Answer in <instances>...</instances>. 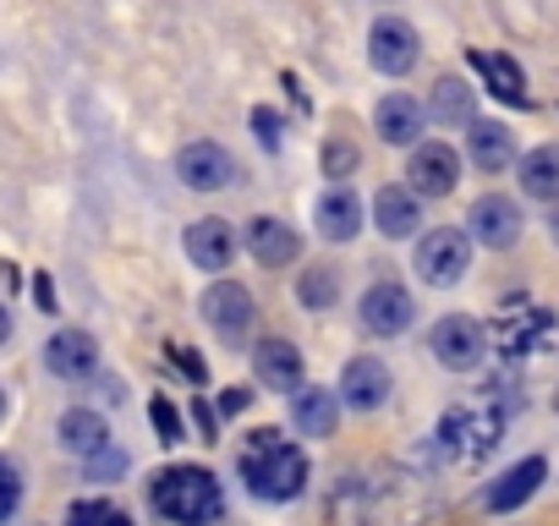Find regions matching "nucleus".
<instances>
[{
  "label": "nucleus",
  "mask_w": 559,
  "mask_h": 526,
  "mask_svg": "<svg viewBox=\"0 0 559 526\" xmlns=\"http://www.w3.org/2000/svg\"><path fill=\"white\" fill-rule=\"evenodd\" d=\"M252 132L274 148V143H280V116H274V110H252Z\"/></svg>",
  "instance_id": "nucleus-33"
},
{
  "label": "nucleus",
  "mask_w": 559,
  "mask_h": 526,
  "mask_svg": "<svg viewBox=\"0 0 559 526\" xmlns=\"http://www.w3.org/2000/svg\"><path fill=\"white\" fill-rule=\"evenodd\" d=\"M12 340V313H7V302H0V346Z\"/></svg>",
  "instance_id": "nucleus-38"
},
{
  "label": "nucleus",
  "mask_w": 559,
  "mask_h": 526,
  "mask_svg": "<svg viewBox=\"0 0 559 526\" xmlns=\"http://www.w3.org/2000/svg\"><path fill=\"white\" fill-rule=\"evenodd\" d=\"M428 351H433V362H439V368H450V373H472V368L483 362V351H488V335H483V324H477V319L450 313V319H439V324H433Z\"/></svg>",
  "instance_id": "nucleus-6"
},
{
  "label": "nucleus",
  "mask_w": 559,
  "mask_h": 526,
  "mask_svg": "<svg viewBox=\"0 0 559 526\" xmlns=\"http://www.w3.org/2000/svg\"><path fill=\"white\" fill-rule=\"evenodd\" d=\"M335 297H341L335 270H330V263H308L302 280H297V302H302V308H313V313H324V308H335Z\"/></svg>",
  "instance_id": "nucleus-28"
},
{
  "label": "nucleus",
  "mask_w": 559,
  "mask_h": 526,
  "mask_svg": "<svg viewBox=\"0 0 559 526\" xmlns=\"http://www.w3.org/2000/svg\"><path fill=\"white\" fill-rule=\"evenodd\" d=\"M412 263H417V280L433 286V291L461 286L466 280V263H472V241L461 230H433V236L417 241V258Z\"/></svg>",
  "instance_id": "nucleus-5"
},
{
  "label": "nucleus",
  "mask_w": 559,
  "mask_h": 526,
  "mask_svg": "<svg viewBox=\"0 0 559 526\" xmlns=\"http://www.w3.org/2000/svg\"><path fill=\"white\" fill-rule=\"evenodd\" d=\"M417 28L412 23H401V17H379L373 23V34H368V61L384 72V77H406L412 67H417Z\"/></svg>",
  "instance_id": "nucleus-8"
},
{
  "label": "nucleus",
  "mask_w": 559,
  "mask_h": 526,
  "mask_svg": "<svg viewBox=\"0 0 559 526\" xmlns=\"http://www.w3.org/2000/svg\"><path fill=\"white\" fill-rule=\"evenodd\" d=\"M203 319L219 330V335H247L252 330V297H247V286H236V280H219V286H209V297H203Z\"/></svg>",
  "instance_id": "nucleus-16"
},
{
  "label": "nucleus",
  "mask_w": 559,
  "mask_h": 526,
  "mask_svg": "<svg viewBox=\"0 0 559 526\" xmlns=\"http://www.w3.org/2000/svg\"><path fill=\"white\" fill-rule=\"evenodd\" d=\"M319 236L324 241H352L357 230H362V203H357V192L352 187H330L324 198H319Z\"/></svg>",
  "instance_id": "nucleus-21"
},
{
  "label": "nucleus",
  "mask_w": 559,
  "mask_h": 526,
  "mask_svg": "<svg viewBox=\"0 0 559 526\" xmlns=\"http://www.w3.org/2000/svg\"><path fill=\"white\" fill-rule=\"evenodd\" d=\"M472 236L483 241V247H515V236H521V208L510 203V198H499V192H488V198H477L472 203Z\"/></svg>",
  "instance_id": "nucleus-14"
},
{
  "label": "nucleus",
  "mask_w": 559,
  "mask_h": 526,
  "mask_svg": "<svg viewBox=\"0 0 559 526\" xmlns=\"http://www.w3.org/2000/svg\"><path fill=\"white\" fill-rule=\"evenodd\" d=\"M521 192L526 198H543V203L559 198V148H532L521 159Z\"/></svg>",
  "instance_id": "nucleus-26"
},
{
  "label": "nucleus",
  "mask_w": 559,
  "mask_h": 526,
  "mask_svg": "<svg viewBox=\"0 0 559 526\" xmlns=\"http://www.w3.org/2000/svg\"><path fill=\"white\" fill-rule=\"evenodd\" d=\"M483 335H493V346L504 357H532V351H543L554 340V308L526 302V297H510L493 313V330H483Z\"/></svg>",
  "instance_id": "nucleus-4"
},
{
  "label": "nucleus",
  "mask_w": 559,
  "mask_h": 526,
  "mask_svg": "<svg viewBox=\"0 0 559 526\" xmlns=\"http://www.w3.org/2000/svg\"><path fill=\"white\" fill-rule=\"evenodd\" d=\"M428 110H433V121H444V127H455V121H472V88H466L461 77H439V83H433V99H428Z\"/></svg>",
  "instance_id": "nucleus-27"
},
{
  "label": "nucleus",
  "mask_w": 559,
  "mask_h": 526,
  "mask_svg": "<svg viewBox=\"0 0 559 526\" xmlns=\"http://www.w3.org/2000/svg\"><path fill=\"white\" fill-rule=\"evenodd\" d=\"M148 422H154V433H159L165 444H181V411H176L165 395H154V401H148Z\"/></svg>",
  "instance_id": "nucleus-31"
},
{
  "label": "nucleus",
  "mask_w": 559,
  "mask_h": 526,
  "mask_svg": "<svg viewBox=\"0 0 559 526\" xmlns=\"http://www.w3.org/2000/svg\"><path fill=\"white\" fill-rule=\"evenodd\" d=\"M236 471H241L247 493L263 499V504H292V499L308 488V455H302L292 439H280L274 428H258V433L247 439Z\"/></svg>",
  "instance_id": "nucleus-1"
},
{
  "label": "nucleus",
  "mask_w": 559,
  "mask_h": 526,
  "mask_svg": "<svg viewBox=\"0 0 559 526\" xmlns=\"http://www.w3.org/2000/svg\"><path fill=\"white\" fill-rule=\"evenodd\" d=\"M466 154H472L477 170H504V165L515 159V138H510V127H499V121H472Z\"/></svg>",
  "instance_id": "nucleus-24"
},
{
  "label": "nucleus",
  "mask_w": 559,
  "mask_h": 526,
  "mask_svg": "<svg viewBox=\"0 0 559 526\" xmlns=\"http://www.w3.org/2000/svg\"><path fill=\"white\" fill-rule=\"evenodd\" d=\"M406 176H412V192L417 198H450L455 181H461V159H455L450 143H417Z\"/></svg>",
  "instance_id": "nucleus-9"
},
{
  "label": "nucleus",
  "mask_w": 559,
  "mask_h": 526,
  "mask_svg": "<svg viewBox=\"0 0 559 526\" xmlns=\"http://www.w3.org/2000/svg\"><path fill=\"white\" fill-rule=\"evenodd\" d=\"M417 219H423V208H417V192H412V187H379V198H373V225H379V236L401 241V236L417 230Z\"/></svg>",
  "instance_id": "nucleus-22"
},
{
  "label": "nucleus",
  "mask_w": 559,
  "mask_h": 526,
  "mask_svg": "<svg viewBox=\"0 0 559 526\" xmlns=\"http://www.w3.org/2000/svg\"><path fill=\"white\" fill-rule=\"evenodd\" d=\"M0 417H7V390H0Z\"/></svg>",
  "instance_id": "nucleus-40"
},
{
  "label": "nucleus",
  "mask_w": 559,
  "mask_h": 526,
  "mask_svg": "<svg viewBox=\"0 0 559 526\" xmlns=\"http://www.w3.org/2000/svg\"><path fill=\"white\" fill-rule=\"evenodd\" d=\"M357 313H362V330H368V335H379V340H390V335H406V330H412V319H417V308H412V291H406V286H395V280H379V286H368Z\"/></svg>",
  "instance_id": "nucleus-7"
},
{
  "label": "nucleus",
  "mask_w": 559,
  "mask_h": 526,
  "mask_svg": "<svg viewBox=\"0 0 559 526\" xmlns=\"http://www.w3.org/2000/svg\"><path fill=\"white\" fill-rule=\"evenodd\" d=\"M390 368L379 362V357H352L346 368H341V395L335 401H346L352 411H379L384 401H390Z\"/></svg>",
  "instance_id": "nucleus-11"
},
{
  "label": "nucleus",
  "mask_w": 559,
  "mask_h": 526,
  "mask_svg": "<svg viewBox=\"0 0 559 526\" xmlns=\"http://www.w3.org/2000/svg\"><path fill=\"white\" fill-rule=\"evenodd\" d=\"M192 411H198V428H203V433H209V439H214V428H219V411H214V406H209V401H198V406H192Z\"/></svg>",
  "instance_id": "nucleus-36"
},
{
  "label": "nucleus",
  "mask_w": 559,
  "mask_h": 526,
  "mask_svg": "<svg viewBox=\"0 0 559 526\" xmlns=\"http://www.w3.org/2000/svg\"><path fill=\"white\" fill-rule=\"evenodd\" d=\"M56 433H61V450H67V455H83V461H99V455L110 450V428H105V417L88 411V406L61 411Z\"/></svg>",
  "instance_id": "nucleus-17"
},
{
  "label": "nucleus",
  "mask_w": 559,
  "mask_h": 526,
  "mask_svg": "<svg viewBox=\"0 0 559 526\" xmlns=\"http://www.w3.org/2000/svg\"><path fill=\"white\" fill-rule=\"evenodd\" d=\"M554 411H559V390H554Z\"/></svg>",
  "instance_id": "nucleus-41"
},
{
  "label": "nucleus",
  "mask_w": 559,
  "mask_h": 526,
  "mask_svg": "<svg viewBox=\"0 0 559 526\" xmlns=\"http://www.w3.org/2000/svg\"><path fill=\"white\" fill-rule=\"evenodd\" d=\"M499 439H504V406L493 401V390L477 395V401L450 406L444 422H439V450L455 466H483L499 450Z\"/></svg>",
  "instance_id": "nucleus-2"
},
{
  "label": "nucleus",
  "mask_w": 559,
  "mask_h": 526,
  "mask_svg": "<svg viewBox=\"0 0 559 526\" xmlns=\"http://www.w3.org/2000/svg\"><path fill=\"white\" fill-rule=\"evenodd\" d=\"M472 67L488 77V94H499L504 105H526V77L510 56H488V50H472Z\"/></svg>",
  "instance_id": "nucleus-25"
},
{
  "label": "nucleus",
  "mask_w": 559,
  "mask_h": 526,
  "mask_svg": "<svg viewBox=\"0 0 559 526\" xmlns=\"http://www.w3.org/2000/svg\"><path fill=\"white\" fill-rule=\"evenodd\" d=\"M543 482H548V461H543V455H526V461H515L499 482H488V488H483V510H493V515L521 510Z\"/></svg>",
  "instance_id": "nucleus-12"
},
{
  "label": "nucleus",
  "mask_w": 559,
  "mask_h": 526,
  "mask_svg": "<svg viewBox=\"0 0 559 526\" xmlns=\"http://www.w3.org/2000/svg\"><path fill=\"white\" fill-rule=\"evenodd\" d=\"M548 230H554V241H559V214H554V219H548Z\"/></svg>",
  "instance_id": "nucleus-39"
},
{
  "label": "nucleus",
  "mask_w": 559,
  "mask_h": 526,
  "mask_svg": "<svg viewBox=\"0 0 559 526\" xmlns=\"http://www.w3.org/2000/svg\"><path fill=\"white\" fill-rule=\"evenodd\" d=\"M373 127H379L384 143H417V132H423V105L406 99V94H390V99H379Z\"/></svg>",
  "instance_id": "nucleus-23"
},
{
  "label": "nucleus",
  "mask_w": 559,
  "mask_h": 526,
  "mask_svg": "<svg viewBox=\"0 0 559 526\" xmlns=\"http://www.w3.org/2000/svg\"><path fill=\"white\" fill-rule=\"evenodd\" d=\"M34 297H39V313H61V308H56V286H50L45 275L34 280Z\"/></svg>",
  "instance_id": "nucleus-35"
},
{
  "label": "nucleus",
  "mask_w": 559,
  "mask_h": 526,
  "mask_svg": "<svg viewBox=\"0 0 559 526\" xmlns=\"http://www.w3.org/2000/svg\"><path fill=\"white\" fill-rule=\"evenodd\" d=\"M352 170H357V143H352V138H330V143H324V176L341 181V176H352Z\"/></svg>",
  "instance_id": "nucleus-30"
},
{
  "label": "nucleus",
  "mask_w": 559,
  "mask_h": 526,
  "mask_svg": "<svg viewBox=\"0 0 559 526\" xmlns=\"http://www.w3.org/2000/svg\"><path fill=\"white\" fill-rule=\"evenodd\" d=\"M187 258L198 263V270L219 275L230 270V258H236V230L225 219H192L187 225Z\"/></svg>",
  "instance_id": "nucleus-15"
},
{
  "label": "nucleus",
  "mask_w": 559,
  "mask_h": 526,
  "mask_svg": "<svg viewBox=\"0 0 559 526\" xmlns=\"http://www.w3.org/2000/svg\"><path fill=\"white\" fill-rule=\"evenodd\" d=\"M252 368L269 390H297L302 384V351L292 340H258L252 346Z\"/></svg>",
  "instance_id": "nucleus-20"
},
{
  "label": "nucleus",
  "mask_w": 559,
  "mask_h": 526,
  "mask_svg": "<svg viewBox=\"0 0 559 526\" xmlns=\"http://www.w3.org/2000/svg\"><path fill=\"white\" fill-rule=\"evenodd\" d=\"M45 368H50L56 379H88V373L99 368L94 340H88L83 330H61V335H50V346H45Z\"/></svg>",
  "instance_id": "nucleus-18"
},
{
  "label": "nucleus",
  "mask_w": 559,
  "mask_h": 526,
  "mask_svg": "<svg viewBox=\"0 0 559 526\" xmlns=\"http://www.w3.org/2000/svg\"><path fill=\"white\" fill-rule=\"evenodd\" d=\"M170 357H176V368H181V373H187V379H203V362H198V357H192V346H176V351H170Z\"/></svg>",
  "instance_id": "nucleus-34"
},
{
  "label": "nucleus",
  "mask_w": 559,
  "mask_h": 526,
  "mask_svg": "<svg viewBox=\"0 0 559 526\" xmlns=\"http://www.w3.org/2000/svg\"><path fill=\"white\" fill-rule=\"evenodd\" d=\"M292 422L302 428V439H330L335 422H341V401L319 384H297V401H292Z\"/></svg>",
  "instance_id": "nucleus-19"
},
{
  "label": "nucleus",
  "mask_w": 559,
  "mask_h": 526,
  "mask_svg": "<svg viewBox=\"0 0 559 526\" xmlns=\"http://www.w3.org/2000/svg\"><path fill=\"white\" fill-rule=\"evenodd\" d=\"M17 499H23V471H17L7 455H0V521H12Z\"/></svg>",
  "instance_id": "nucleus-32"
},
{
  "label": "nucleus",
  "mask_w": 559,
  "mask_h": 526,
  "mask_svg": "<svg viewBox=\"0 0 559 526\" xmlns=\"http://www.w3.org/2000/svg\"><path fill=\"white\" fill-rule=\"evenodd\" d=\"M247 401H252L247 390H225V395H219V411H247Z\"/></svg>",
  "instance_id": "nucleus-37"
},
{
  "label": "nucleus",
  "mask_w": 559,
  "mask_h": 526,
  "mask_svg": "<svg viewBox=\"0 0 559 526\" xmlns=\"http://www.w3.org/2000/svg\"><path fill=\"white\" fill-rule=\"evenodd\" d=\"M67 526H132V515L110 499H78L67 510Z\"/></svg>",
  "instance_id": "nucleus-29"
},
{
  "label": "nucleus",
  "mask_w": 559,
  "mask_h": 526,
  "mask_svg": "<svg viewBox=\"0 0 559 526\" xmlns=\"http://www.w3.org/2000/svg\"><path fill=\"white\" fill-rule=\"evenodd\" d=\"M148 499L176 526H203V521H214L225 510V493H219L214 471H203V466H165V471H154Z\"/></svg>",
  "instance_id": "nucleus-3"
},
{
  "label": "nucleus",
  "mask_w": 559,
  "mask_h": 526,
  "mask_svg": "<svg viewBox=\"0 0 559 526\" xmlns=\"http://www.w3.org/2000/svg\"><path fill=\"white\" fill-rule=\"evenodd\" d=\"M176 176H181L192 192H219V187L236 181V159H230V148H219V143H187V148L176 154Z\"/></svg>",
  "instance_id": "nucleus-10"
},
{
  "label": "nucleus",
  "mask_w": 559,
  "mask_h": 526,
  "mask_svg": "<svg viewBox=\"0 0 559 526\" xmlns=\"http://www.w3.org/2000/svg\"><path fill=\"white\" fill-rule=\"evenodd\" d=\"M247 252L263 263V270H286V263H297V252H302V236L286 219L258 214V219H247Z\"/></svg>",
  "instance_id": "nucleus-13"
}]
</instances>
